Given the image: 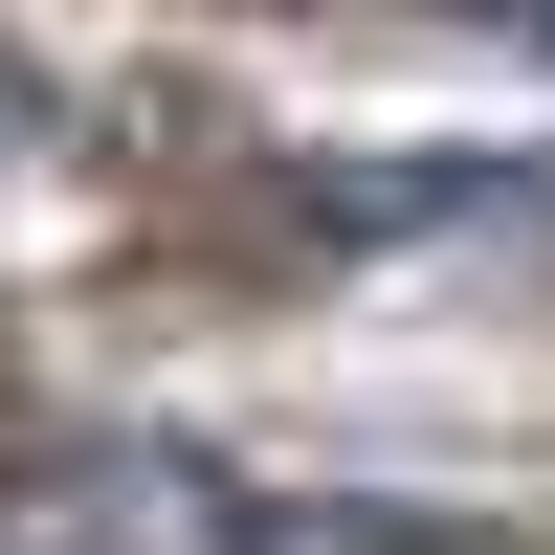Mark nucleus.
<instances>
[{
  "mask_svg": "<svg viewBox=\"0 0 555 555\" xmlns=\"http://www.w3.org/2000/svg\"><path fill=\"white\" fill-rule=\"evenodd\" d=\"M245 512H222L178 444H89V467H44L23 512H0V555H222Z\"/></svg>",
  "mask_w": 555,
  "mask_h": 555,
  "instance_id": "nucleus-1",
  "label": "nucleus"
},
{
  "mask_svg": "<svg viewBox=\"0 0 555 555\" xmlns=\"http://www.w3.org/2000/svg\"><path fill=\"white\" fill-rule=\"evenodd\" d=\"M0 133H23V67H0Z\"/></svg>",
  "mask_w": 555,
  "mask_h": 555,
  "instance_id": "nucleus-2",
  "label": "nucleus"
}]
</instances>
